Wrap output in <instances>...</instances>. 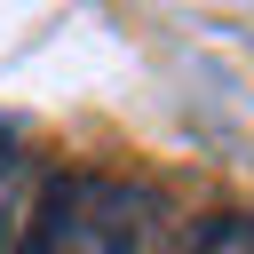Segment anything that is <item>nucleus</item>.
Listing matches in <instances>:
<instances>
[{
	"label": "nucleus",
	"mask_w": 254,
	"mask_h": 254,
	"mask_svg": "<svg viewBox=\"0 0 254 254\" xmlns=\"http://www.w3.org/2000/svg\"><path fill=\"white\" fill-rule=\"evenodd\" d=\"M24 254H167L159 198L111 175H56Z\"/></svg>",
	"instance_id": "nucleus-1"
},
{
	"label": "nucleus",
	"mask_w": 254,
	"mask_h": 254,
	"mask_svg": "<svg viewBox=\"0 0 254 254\" xmlns=\"http://www.w3.org/2000/svg\"><path fill=\"white\" fill-rule=\"evenodd\" d=\"M40 198H48V190L32 183V151H24V143L0 127V254L32 238V214H40Z\"/></svg>",
	"instance_id": "nucleus-2"
},
{
	"label": "nucleus",
	"mask_w": 254,
	"mask_h": 254,
	"mask_svg": "<svg viewBox=\"0 0 254 254\" xmlns=\"http://www.w3.org/2000/svg\"><path fill=\"white\" fill-rule=\"evenodd\" d=\"M167 254H254V214H214V222H198Z\"/></svg>",
	"instance_id": "nucleus-3"
}]
</instances>
